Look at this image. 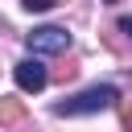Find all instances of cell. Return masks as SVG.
<instances>
[{"mask_svg":"<svg viewBox=\"0 0 132 132\" xmlns=\"http://www.w3.org/2000/svg\"><path fill=\"white\" fill-rule=\"evenodd\" d=\"M74 74H78V62H66V66L58 70V78H62V82H66V78H74Z\"/></svg>","mask_w":132,"mask_h":132,"instance_id":"obj_7","label":"cell"},{"mask_svg":"<svg viewBox=\"0 0 132 132\" xmlns=\"http://www.w3.org/2000/svg\"><path fill=\"white\" fill-rule=\"evenodd\" d=\"M120 33H128V41H132V16H120V25H116Z\"/></svg>","mask_w":132,"mask_h":132,"instance_id":"obj_8","label":"cell"},{"mask_svg":"<svg viewBox=\"0 0 132 132\" xmlns=\"http://www.w3.org/2000/svg\"><path fill=\"white\" fill-rule=\"evenodd\" d=\"M25 41H29L33 54H66V50H70V33L58 29V25H41V29H33Z\"/></svg>","mask_w":132,"mask_h":132,"instance_id":"obj_2","label":"cell"},{"mask_svg":"<svg viewBox=\"0 0 132 132\" xmlns=\"http://www.w3.org/2000/svg\"><path fill=\"white\" fill-rule=\"evenodd\" d=\"M54 4H58V0H25L29 12H45V8H54Z\"/></svg>","mask_w":132,"mask_h":132,"instance_id":"obj_5","label":"cell"},{"mask_svg":"<svg viewBox=\"0 0 132 132\" xmlns=\"http://www.w3.org/2000/svg\"><path fill=\"white\" fill-rule=\"evenodd\" d=\"M25 120V103L12 99V95H0V128H12Z\"/></svg>","mask_w":132,"mask_h":132,"instance_id":"obj_4","label":"cell"},{"mask_svg":"<svg viewBox=\"0 0 132 132\" xmlns=\"http://www.w3.org/2000/svg\"><path fill=\"white\" fill-rule=\"evenodd\" d=\"M12 78H16V87H21V91H33V95H37V91L50 82V70H45V66L37 62V54H33V58H25V62H16V66H12Z\"/></svg>","mask_w":132,"mask_h":132,"instance_id":"obj_3","label":"cell"},{"mask_svg":"<svg viewBox=\"0 0 132 132\" xmlns=\"http://www.w3.org/2000/svg\"><path fill=\"white\" fill-rule=\"evenodd\" d=\"M120 111H124V132H132V99H120Z\"/></svg>","mask_w":132,"mask_h":132,"instance_id":"obj_6","label":"cell"},{"mask_svg":"<svg viewBox=\"0 0 132 132\" xmlns=\"http://www.w3.org/2000/svg\"><path fill=\"white\" fill-rule=\"evenodd\" d=\"M116 103H120V91H116L111 82H99V87H87V91L74 95V99L54 103V111H58V116H91V111H103V107H116Z\"/></svg>","mask_w":132,"mask_h":132,"instance_id":"obj_1","label":"cell"},{"mask_svg":"<svg viewBox=\"0 0 132 132\" xmlns=\"http://www.w3.org/2000/svg\"><path fill=\"white\" fill-rule=\"evenodd\" d=\"M103 4H116V0H103Z\"/></svg>","mask_w":132,"mask_h":132,"instance_id":"obj_9","label":"cell"}]
</instances>
